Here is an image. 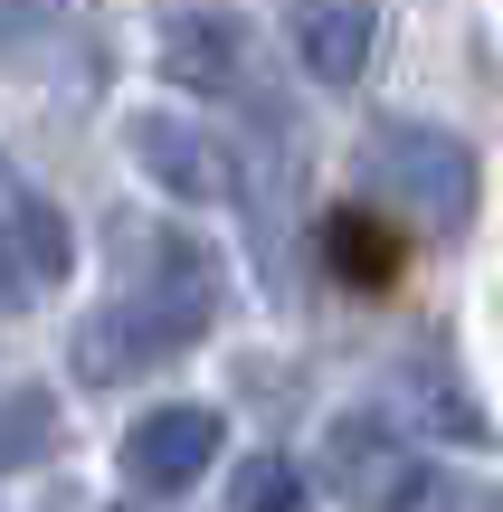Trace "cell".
Returning <instances> with one entry per match:
<instances>
[{"mask_svg":"<svg viewBox=\"0 0 503 512\" xmlns=\"http://www.w3.org/2000/svg\"><path fill=\"white\" fill-rule=\"evenodd\" d=\"M209 313H219V266H209L200 247L162 238L143 285L114 294V304L76 332V380H133V370L171 361V351H190L209 332Z\"/></svg>","mask_w":503,"mask_h":512,"instance_id":"1","label":"cell"},{"mask_svg":"<svg viewBox=\"0 0 503 512\" xmlns=\"http://www.w3.org/2000/svg\"><path fill=\"white\" fill-rule=\"evenodd\" d=\"M371 181L428 228H466L475 219V152L456 133H437V124H380L371 133Z\"/></svg>","mask_w":503,"mask_h":512,"instance_id":"2","label":"cell"},{"mask_svg":"<svg viewBox=\"0 0 503 512\" xmlns=\"http://www.w3.org/2000/svg\"><path fill=\"white\" fill-rule=\"evenodd\" d=\"M323 475L352 512H418L437 484V465L399 437L390 418H333L323 427Z\"/></svg>","mask_w":503,"mask_h":512,"instance_id":"3","label":"cell"},{"mask_svg":"<svg viewBox=\"0 0 503 512\" xmlns=\"http://www.w3.org/2000/svg\"><path fill=\"white\" fill-rule=\"evenodd\" d=\"M124 143L143 162V181H162L171 200L190 209H228L238 200V152L209 124H181V114H124Z\"/></svg>","mask_w":503,"mask_h":512,"instance_id":"4","label":"cell"},{"mask_svg":"<svg viewBox=\"0 0 503 512\" xmlns=\"http://www.w3.org/2000/svg\"><path fill=\"white\" fill-rule=\"evenodd\" d=\"M228 446V418L219 408H200V399H181V408H152V418H133V437H124V475L143 484V494H181V484H200V465Z\"/></svg>","mask_w":503,"mask_h":512,"instance_id":"5","label":"cell"},{"mask_svg":"<svg viewBox=\"0 0 503 512\" xmlns=\"http://www.w3.org/2000/svg\"><path fill=\"white\" fill-rule=\"evenodd\" d=\"M371 38H380L371 0H285V48L314 86H352L371 67Z\"/></svg>","mask_w":503,"mask_h":512,"instance_id":"6","label":"cell"},{"mask_svg":"<svg viewBox=\"0 0 503 512\" xmlns=\"http://www.w3.org/2000/svg\"><path fill=\"white\" fill-rule=\"evenodd\" d=\"M162 76L190 95H228L247 76V19L228 10H171L162 19Z\"/></svg>","mask_w":503,"mask_h":512,"instance_id":"7","label":"cell"},{"mask_svg":"<svg viewBox=\"0 0 503 512\" xmlns=\"http://www.w3.org/2000/svg\"><path fill=\"white\" fill-rule=\"evenodd\" d=\"M48 446H57L48 389H0V475H10V465H38Z\"/></svg>","mask_w":503,"mask_h":512,"instance_id":"8","label":"cell"},{"mask_svg":"<svg viewBox=\"0 0 503 512\" xmlns=\"http://www.w3.org/2000/svg\"><path fill=\"white\" fill-rule=\"evenodd\" d=\"M304 465L295 456H247L238 465V512H304Z\"/></svg>","mask_w":503,"mask_h":512,"instance_id":"9","label":"cell"},{"mask_svg":"<svg viewBox=\"0 0 503 512\" xmlns=\"http://www.w3.org/2000/svg\"><path fill=\"white\" fill-rule=\"evenodd\" d=\"M0 10H29V0H0Z\"/></svg>","mask_w":503,"mask_h":512,"instance_id":"10","label":"cell"}]
</instances>
